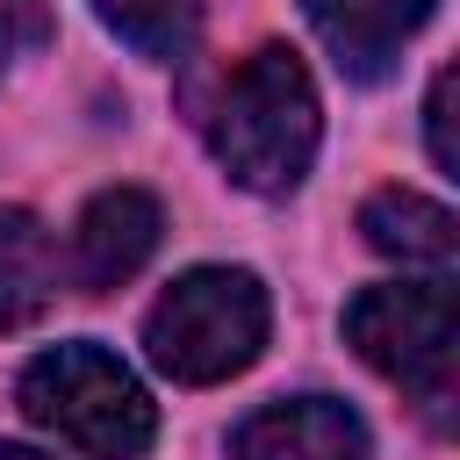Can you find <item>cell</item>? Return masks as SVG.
Here are the masks:
<instances>
[{"mask_svg":"<svg viewBox=\"0 0 460 460\" xmlns=\"http://www.w3.org/2000/svg\"><path fill=\"white\" fill-rule=\"evenodd\" d=\"M453 331H460L453 280H381L359 288L345 309L352 352L395 388H410L431 424L453 417Z\"/></svg>","mask_w":460,"mask_h":460,"instance_id":"obj_4","label":"cell"},{"mask_svg":"<svg viewBox=\"0 0 460 460\" xmlns=\"http://www.w3.org/2000/svg\"><path fill=\"white\" fill-rule=\"evenodd\" d=\"M93 14L137 50V58H180L194 36V0H93Z\"/></svg>","mask_w":460,"mask_h":460,"instance_id":"obj_10","label":"cell"},{"mask_svg":"<svg viewBox=\"0 0 460 460\" xmlns=\"http://www.w3.org/2000/svg\"><path fill=\"white\" fill-rule=\"evenodd\" d=\"M50 302H58V244L43 216L0 208V331L36 323Z\"/></svg>","mask_w":460,"mask_h":460,"instance_id":"obj_8","label":"cell"},{"mask_svg":"<svg viewBox=\"0 0 460 460\" xmlns=\"http://www.w3.org/2000/svg\"><path fill=\"white\" fill-rule=\"evenodd\" d=\"M14 402L29 424L58 431L65 446H79L93 460H144L158 438V410H151L144 381L93 338L36 352L14 381Z\"/></svg>","mask_w":460,"mask_h":460,"instance_id":"obj_2","label":"cell"},{"mask_svg":"<svg viewBox=\"0 0 460 460\" xmlns=\"http://www.w3.org/2000/svg\"><path fill=\"white\" fill-rule=\"evenodd\" d=\"M359 230H367L374 252H388V259H402V266H446L453 244H460V237H453V208L431 201V194H410V187L367 194Z\"/></svg>","mask_w":460,"mask_h":460,"instance_id":"obj_9","label":"cell"},{"mask_svg":"<svg viewBox=\"0 0 460 460\" xmlns=\"http://www.w3.org/2000/svg\"><path fill=\"white\" fill-rule=\"evenodd\" d=\"M431 7L438 0H302L309 29L323 36L345 79H381L402 58V43L431 22Z\"/></svg>","mask_w":460,"mask_h":460,"instance_id":"obj_7","label":"cell"},{"mask_svg":"<svg viewBox=\"0 0 460 460\" xmlns=\"http://www.w3.org/2000/svg\"><path fill=\"white\" fill-rule=\"evenodd\" d=\"M7 43H14V29H7V22H0V58H7Z\"/></svg>","mask_w":460,"mask_h":460,"instance_id":"obj_13","label":"cell"},{"mask_svg":"<svg viewBox=\"0 0 460 460\" xmlns=\"http://www.w3.org/2000/svg\"><path fill=\"white\" fill-rule=\"evenodd\" d=\"M0 460H43V453H29V446H0Z\"/></svg>","mask_w":460,"mask_h":460,"instance_id":"obj_12","label":"cell"},{"mask_svg":"<svg viewBox=\"0 0 460 460\" xmlns=\"http://www.w3.org/2000/svg\"><path fill=\"white\" fill-rule=\"evenodd\" d=\"M230 460H367V424L331 395H288L237 424Z\"/></svg>","mask_w":460,"mask_h":460,"instance_id":"obj_6","label":"cell"},{"mask_svg":"<svg viewBox=\"0 0 460 460\" xmlns=\"http://www.w3.org/2000/svg\"><path fill=\"white\" fill-rule=\"evenodd\" d=\"M158 201L144 187H101L86 208H79V230H72V280L86 295H108L122 288L151 252H158Z\"/></svg>","mask_w":460,"mask_h":460,"instance_id":"obj_5","label":"cell"},{"mask_svg":"<svg viewBox=\"0 0 460 460\" xmlns=\"http://www.w3.org/2000/svg\"><path fill=\"white\" fill-rule=\"evenodd\" d=\"M208 129V151L216 165L252 187V194H288L309 158H316V137H323V115H316V86L302 72V58L288 43H259L252 58H237V72L223 79L216 108L201 115Z\"/></svg>","mask_w":460,"mask_h":460,"instance_id":"obj_1","label":"cell"},{"mask_svg":"<svg viewBox=\"0 0 460 460\" xmlns=\"http://www.w3.org/2000/svg\"><path fill=\"white\" fill-rule=\"evenodd\" d=\"M424 129H431V158H438V172H460V144H453V72H438V79H431Z\"/></svg>","mask_w":460,"mask_h":460,"instance_id":"obj_11","label":"cell"},{"mask_svg":"<svg viewBox=\"0 0 460 460\" xmlns=\"http://www.w3.org/2000/svg\"><path fill=\"white\" fill-rule=\"evenodd\" d=\"M266 323H273V309H266L259 273H244V266H194V273H180L151 302L144 352H151L158 374H172L187 388H208V381H230V374H244L259 359Z\"/></svg>","mask_w":460,"mask_h":460,"instance_id":"obj_3","label":"cell"}]
</instances>
